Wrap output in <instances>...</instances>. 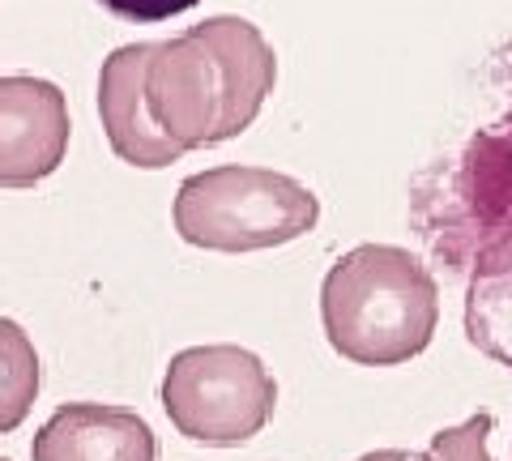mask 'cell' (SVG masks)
Masks as SVG:
<instances>
[{
    "label": "cell",
    "mask_w": 512,
    "mask_h": 461,
    "mask_svg": "<svg viewBox=\"0 0 512 461\" xmlns=\"http://www.w3.org/2000/svg\"><path fill=\"white\" fill-rule=\"evenodd\" d=\"M414 227L466 282V338L512 372V107L419 176Z\"/></svg>",
    "instance_id": "cell-1"
},
{
    "label": "cell",
    "mask_w": 512,
    "mask_h": 461,
    "mask_svg": "<svg viewBox=\"0 0 512 461\" xmlns=\"http://www.w3.org/2000/svg\"><path fill=\"white\" fill-rule=\"evenodd\" d=\"M274 77L278 60L261 30L222 13L175 39L150 43L146 103L175 146L201 150L252 129Z\"/></svg>",
    "instance_id": "cell-2"
},
{
    "label": "cell",
    "mask_w": 512,
    "mask_h": 461,
    "mask_svg": "<svg viewBox=\"0 0 512 461\" xmlns=\"http://www.w3.org/2000/svg\"><path fill=\"white\" fill-rule=\"evenodd\" d=\"M320 325L342 359L397 368L436 338L440 286L414 252L359 244L342 252L320 282Z\"/></svg>",
    "instance_id": "cell-3"
},
{
    "label": "cell",
    "mask_w": 512,
    "mask_h": 461,
    "mask_svg": "<svg viewBox=\"0 0 512 461\" xmlns=\"http://www.w3.org/2000/svg\"><path fill=\"white\" fill-rule=\"evenodd\" d=\"M320 222V201L299 180L269 167H210L175 193L180 240L210 252H261L291 244Z\"/></svg>",
    "instance_id": "cell-4"
},
{
    "label": "cell",
    "mask_w": 512,
    "mask_h": 461,
    "mask_svg": "<svg viewBox=\"0 0 512 461\" xmlns=\"http://www.w3.org/2000/svg\"><path fill=\"white\" fill-rule=\"evenodd\" d=\"M163 406L188 440L235 449L274 419L278 385L248 346H188L167 363Z\"/></svg>",
    "instance_id": "cell-5"
},
{
    "label": "cell",
    "mask_w": 512,
    "mask_h": 461,
    "mask_svg": "<svg viewBox=\"0 0 512 461\" xmlns=\"http://www.w3.org/2000/svg\"><path fill=\"white\" fill-rule=\"evenodd\" d=\"M69 150V103L43 77H0V188L47 180Z\"/></svg>",
    "instance_id": "cell-6"
},
{
    "label": "cell",
    "mask_w": 512,
    "mask_h": 461,
    "mask_svg": "<svg viewBox=\"0 0 512 461\" xmlns=\"http://www.w3.org/2000/svg\"><path fill=\"white\" fill-rule=\"evenodd\" d=\"M146 56L150 43L116 47L99 73V116L111 150L128 167H171L184 150L158 129L146 103Z\"/></svg>",
    "instance_id": "cell-7"
},
{
    "label": "cell",
    "mask_w": 512,
    "mask_h": 461,
    "mask_svg": "<svg viewBox=\"0 0 512 461\" xmlns=\"http://www.w3.org/2000/svg\"><path fill=\"white\" fill-rule=\"evenodd\" d=\"M35 461H158V436L137 410L64 402L30 444Z\"/></svg>",
    "instance_id": "cell-8"
},
{
    "label": "cell",
    "mask_w": 512,
    "mask_h": 461,
    "mask_svg": "<svg viewBox=\"0 0 512 461\" xmlns=\"http://www.w3.org/2000/svg\"><path fill=\"white\" fill-rule=\"evenodd\" d=\"M39 393V355L26 329L0 316V432L18 427Z\"/></svg>",
    "instance_id": "cell-9"
},
{
    "label": "cell",
    "mask_w": 512,
    "mask_h": 461,
    "mask_svg": "<svg viewBox=\"0 0 512 461\" xmlns=\"http://www.w3.org/2000/svg\"><path fill=\"white\" fill-rule=\"evenodd\" d=\"M487 440H491V415L478 410L466 423L444 427V432L431 436L427 453H419V461H495L487 453Z\"/></svg>",
    "instance_id": "cell-10"
},
{
    "label": "cell",
    "mask_w": 512,
    "mask_h": 461,
    "mask_svg": "<svg viewBox=\"0 0 512 461\" xmlns=\"http://www.w3.org/2000/svg\"><path fill=\"white\" fill-rule=\"evenodd\" d=\"M99 5L120 22H133V26H154V22H167L175 13H184L201 0H99Z\"/></svg>",
    "instance_id": "cell-11"
},
{
    "label": "cell",
    "mask_w": 512,
    "mask_h": 461,
    "mask_svg": "<svg viewBox=\"0 0 512 461\" xmlns=\"http://www.w3.org/2000/svg\"><path fill=\"white\" fill-rule=\"evenodd\" d=\"M359 461H419V453H410V449H376V453H363Z\"/></svg>",
    "instance_id": "cell-12"
},
{
    "label": "cell",
    "mask_w": 512,
    "mask_h": 461,
    "mask_svg": "<svg viewBox=\"0 0 512 461\" xmlns=\"http://www.w3.org/2000/svg\"><path fill=\"white\" fill-rule=\"evenodd\" d=\"M0 461H5V457H0Z\"/></svg>",
    "instance_id": "cell-13"
}]
</instances>
